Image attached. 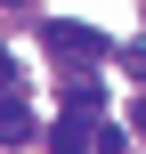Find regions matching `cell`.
I'll list each match as a JSON object with an SVG mask.
<instances>
[{"instance_id": "obj_4", "label": "cell", "mask_w": 146, "mask_h": 154, "mask_svg": "<svg viewBox=\"0 0 146 154\" xmlns=\"http://www.w3.org/2000/svg\"><path fill=\"white\" fill-rule=\"evenodd\" d=\"M130 122H138V138H146V97H138V114H130Z\"/></svg>"}, {"instance_id": "obj_2", "label": "cell", "mask_w": 146, "mask_h": 154, "mask_svg": "<svg viewBox=\"0 0 146 154\" xmlns=\"http://www.w3.org/2000/svg\"><path fill=\"white\" fill-rule=\"evenodd\" d=\"M0 138L16 146V138H33V106L16 97V89H0Z\"/></svg>"}, {"instance_id": "obj_1", "label": "cell", "mask_w": 146, "mask_h": 154, "mask_svg": "<svg viewBox=\"0 0 146 154\" xmlns=\"http://www.w3.org/2000/svg\"><path fill=\"white\" fill-rule=\"evenodd\" d=\"M41 49H49V57H65V65H89V57H106V41H98L89 24H73V16L41 24Z\"/></svg>"}, {"instance_id": "obj_3", "label": "cell", "mask_w": 146, "mask_h": 154, "mask_svg": "<svg viewBox=\"0 0 146 154\" xmlns=\"http://www.w3.org/2000/svg\"><path fill=\"white\" fill-rule=\"evenodd\" d=\"M65 114H106V89H98V81H73V89H65Z\"/></svg>"}, {"instance_id": "obj_5", "label": "cell", "mask_w": 146, "mask_h": 154, "mask_svg": "<svg viewBox=\"0 0 146 154\" xmlns=\"http://www.w3.org/2000/svg\"><path fill=\"white\" fill-rule=\"evenodd\" d=\"M0 81H8V49H0Z\"/></svg>"}]
</instances>
